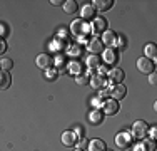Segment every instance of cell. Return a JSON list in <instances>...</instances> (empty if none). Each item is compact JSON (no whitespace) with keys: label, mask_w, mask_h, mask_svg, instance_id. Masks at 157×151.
<instances>
[{"label":"cell","mask_w":157,"mask_h":151,"mask_svg":"<svg viewBox=\"0 0 157 151\" xmlns=\"http://www.w3.org/2000/svg\"><path fill=\"white\" fill-rule=\"evenodd\" d=\"M149 134V124L144 123V121H134L132 124V133H130V136L136 139H145Z\"/></svg>","instance_id":"cell-1"},{"label":"cell","mask_w":157,"mask_h":151,"mask_svg":"<svg viewBox=\"0 0 157 151\" xmlns=\"http://www.w3.org/2000/svg\"><path fill=\"white\" fill-rule=\"evenodd\" d=\"M132 143H134V138L130 136V133H127V131H122V133L115 134V145H117L119 148H130Z\"/></svg>","instance_id":"cell-2"},{"label":"cell","mask_w":157,"mask_h":151,"mask_svg":"<svg viewBox=\"0 0 157 151\" xmlns=\"http://www.w3.org/2000/svg\"><path fill=\"white\" fill-rule=\"evenodd\" d=\"M119 109H121L119 101H115V99H107V101H104L102 109H100V111H102L104 114H107V116H114V114H117Z\"/></svg>","instance_id":"cell-3"},{"label":"cell","mask_w":157,"mask_h":151,"mask_svg":"<svg viewBox=\"0 0 157 151\" xmlns=\"http://www.w3.org/2000/svg\"><path fill=\"white\" fill-rule=\"evenodd\" d=\"M137 69L140 71L142 74H152L154 72V62L152 60H149L147 57H140L137 60Z\"/></svg>","instance_id":"cell-4"},{"label":"cell","mask_w":157,"mask_h":151,"mask_svg":"<svg viewBox=\"0 0 157 151\" xmlns=\"http://www.w3.org/2000/svg\"><path fill=\"white\" fill-rule=\"evenodd\" d=\"M107 30V20L104 17H95L90 24V32L94 34H104Z\"/></svg>","instance_id":"cell-5"},{"label":"cell","mask_w":157,"mask_h":151,"mask_svg":"<svg viewBox=\"0 0 157 151\" xmlns=\"http://www.w3.org/2000/svg\"><path fill=\"white\" fill-rule=\"evenodd\" d=\"M52 57L48 54H39L35 57V64H37V67L39 69H42V71H47V69H50V66H52Z\"/></svg>","instance_id":"cell-6"},{"label":"cell","mask_w":157,"mask_h":151,"mask_svg":"<svg viewBox=\"0 0 157 151\" xmlns=\"http://www.w3.org/2000/svg\"><path fill=\"white\" fill-rule=\"evenodd\" d=\"M109 94H110L112 99L121 101L122 97H125V94H127V88H125L124 84H114V86H112V89L109 91Z\"/></svg>","instance_id":"cell-7"},{"label":"cell","mask_w":157,"mask_h":151,"mask_svg":"<svg viewBox=\"0 0 157 151\" xmlns=\"http://www.w3.org/2000/svg\"><path fill=\"white\" fill-rule=\"evenodd\" d=\"M102 57H104V62H105V66H114V64H117V60H119L117 51H114L112 47H107L105 51H104Z\"/></svg>","instance_id":"cell-8"},{"label":"cell","mask_w":157,"mask_h":151,"mask_svg":"<svg viewBox=\"0 0 157 151\" xmlns=\"http://www.w3.org/2000/svg\"><path fill=\"white\" fill-rule=\"evenodd\" d=\"M104 116H105V114H104L100 109H92V111L87 114V119H89V123H90V124H94V126H99V124H102Z\"/></svg>","instance_id":"cell-9"},{"label":"cell","mask_w":157,"mask_h":151,"mask_svg":"<svg viewBox=\"0 0 157 151\" xmlns=\"http://www.w3.org/2000/svg\"><path fill=\"white\" fill-rule=\"evenodd\" d=\"M109 81L110 82H114V84H122V81H124V77H125V72L122 69H110L109 71Z\"/></svg>","instance_id":"cell-10"},{"label":"cell","mask_w":157,"mask_h":151,"mask_svg":"<svg viewBox=\"0 0 157 151\" xmlns=\"http://www.w3.org/2000/svg\"><path fill=\"white\" fill-rule=\"evenodd\" d=\"M87 49H89V52H90V54H95V55H97L99 52H102V51H104V44L100 42V39L94 37V39H89Z\"/></svg>","instance_id":"cell-11"},{"label":"cell","mask_w":157,"mask_h":151,"mask_svg":"<svg viewBox=\"0 0 157 151\" xmlns=\"http://www.w3.org/2000/svg\"><path fill=\"white\" fill-rule=\"evenodd\" d=\"M144 57H147L149 60H152V62L157 59V45L154 42H149L144 47Z\"/></svg>","instance_id":"cell-12"},{"label":"cell","mask_w":157,"mask_h":151,"mask_svg":"<svg viewBox=\"0 0 157 151\" xmlns=\"http://www.w3.org/2000/svg\"><path fill=\"white\" fill-rule=\"evenodd\" d=\"M89 84L92 86L94 89H102L104 86H105V77H102V76H99V74H94V76H90L89 77Z\"/></svg>","instance_id":"cell-13"},{"label":"cell","mask_w":157,"mask_h":151,"mask_svg":"<svg viewBox=\"0 0 157 151\" xmlns=\"http://www.w3.org/2000/svg\"><path fill=\"white\" fill-rule=\"evenodd\" d=\"M12 84V76H10L9 71H0V89L5 91L10 88Z\"/></svg>","instance_id":"cell-14"},{"label":"cell","mask_w":157,"mask_h":151,"mask_svg":"<svg viewBox=\"0 0 157 151\" xmlns=\"http://www.w3.org/2000/svg\"><path fill=\"white\" fill-rule=\"evenodd\" d=\"M114 5V0H94V9L95 10H100V12H107L109 9H112Z\"/></svg>","instance_id":"cell-15"},{"label":"cell","mask_w":157,"mask_h":151,"mask_svg":"<svg viewBox=\"0 0 157 151\" xmlns=\"http://www.w3.org/2000/svg\"><path fill=\"white\" fill-rule=\"evenodd\" d=\"M115 39H117V35H115V34L112 32V30L107 29L105 32L102 34V40H100V42L105 44L107 47H114V45H115Z\"/></svg>","instance_id":"cell-16"},{"label":"cell","mask_w":157,"mask_h":151,"mask_svg":"<svg viewBox=\"0 0 157 151\" xmlns=\"http://www.w3.org/2000/svg\"><path fill=\"white\" fill-rule=\"evenodd\" d=\"M105 149H107V146L102 139H92L87 145V151H105Z\"/></svg>","instance_id":"cell-17"},{"label":"cell","mask_w":157,"mask_h":151,"mask_svg":"<svg viewBox=\"0 0 157 151\" xmlns=\"http://www.w3.org/2000/svg\"><path fill=\"white\" fill-rule=\"evenodd\" d=\"M62 143L65 146H74L77 143V136L74 131H63L62 133Z\"/></svg>","instance_id":"cell-18"},{"label":"cell","mask_w":157,"mask_h":151,"mask_svg":"<svg viewBox=\"0 0 157 151\" xmlns=\"http://www.w3.org/2000/svg\"><path fill=\"white\" fill-rule=\"evenodd\" d=\"M82 17L85 18V20H94L95 18V9L90 5V3H87V5L82 7Z\"/></svg>","instance_id":"cell-19"},{"label":"cell","mask_w":157,"mask_h":151,"mask_svg":"<svg viewBox=\"0 0 157 151\" xmlns=\"http://www.w3.org/2000/svg\"><path fill=\"white\" fill-rule=\"evenodd\" d=\"M84 25L85 22H80V18L78 20H74L72 24H70V30H72V34H75V35H84Z\"/></svg>","instance_id":"cell-20"},{"label":"cell","mask_w":157,"mask_h":151,"mask_svg":"<svg viewBox=\"0 0 157 151\" xmlns=\"http://www.w3.org/2000/svg\"><path fill=\"white\" fill-rule=\"evenodd\" d=\"M67 71L74 76H78V74H82V64L78 60H72V62L67 64Z\"/></svg>","instance_id":"cell-21"},{"label":"cell","mask_w":157,"mask_h":151,"mask_svg":"<svg viewBox=\"0 0 157 151\" xmlns=\"http://www.w3.org/2000/svg\"><path fill=\"white\" fill-rule=\"evenodd\" d=\"M62 7H63V12H65V14H75L77 9H78L75 0H67V2H63Z\"/></svg>","instance_id":"cell-22"},{"label":"cell","mask_w":157,"mask_h":151,"mask_svg":"<svg viewBox=\"0 0 157 151\" xmlns=\"http://www.w3.org/2000/svg\"><path fill=\"white\" fill-rule=\"evenodd\" d=\"M85 64L89 66V69H97L100 66V57L95 54H90L87 59H85Z\"/></svg>","instance_id":"cell-23"},{"label":"cell","mask_w":157,"mask_h":151,"mask_svg":"<svg viewBox=\"0 0 157 151\" xmlns=\"http://www.w3.org/2000/svg\"><path fill=\"white\" fill-rule=\"evenodd\" d=\"M134 149H136V151H155L152 141H144V139H142L139 145H136V148H134Z\"/></svg>","instance_id":"cell-24"},{"label":"cell","mask_w":157,"mask_h":151,"mask_svg":"<svg viewBox=\"0 0 157 151\" xmlns=\"http://www.w3.org/2000/svg\"><path fill=\"white\" fill-rule=\"evenodd\" d=\"M55 69L59 71V74L60 72H67V62L65 59H63V55H57V59H55Z\"/></svg>","instance_id":"cell-25"},{"label":"cell","mask_w":157,"mask_h":151,"mask_svg":"<svg viewBox=\"0 0 157 151\" xmlns=\"http://www.w3.org/2000/svg\"><path fill=\"white\" fill-rule=\"evenodd\" d=\"M80 52H82L80 44H72V45H69V47H67V54L72 55V57H75V55H80Z\"/></svg>","instance_id":"cell-26"},{"label":"cell","mask_w":157,"mask_h":151,"mask_svg":"<svg viewBox=\"0 0 157 151\" xmlns=\"http://www.w3.org/2000/svg\"><path fill=\"white\" fill-rule=\"evenodd\" d=\"M59 76V71L57 69H47L45 71V79H48V81H55Z\"/></svg>","instance_id":"cell-27"},{"label":"cell","mask_w":157,"mask_h":151,"mask_svg":"<svg viewBox=\"0 0 157 151\" xmlns=\"http://www.w3.org/2000/svg\"><path fill=\"white\" fill-rule=\"evenodd\" d=\"M0 67H2L3 71H10L13 67V62L10 59H2L0 60Z\"/></svg>","instance_id":"cell-28"},{"label":"cell","mask_w":157,"mask_h":151,"mask_svg":"<svg viewBox=\"0 0 157 151\" xmlns=\"http://www.w3.org/2000/svg\"><path fill=\"white\" fill-rule=\"evenodd\" d=\"M75 82H77V84H80V86L89 84V76H85V74H78V76H75Z\"/></svg>","instance_id":"cell-29"},{"label":"cell","mask_w":157,"mask_h":151,"mask_svg":"<svg viewBox=\"0 0 157 151\" xmlns=\"http://www.w3.org/2000/svg\"><path fill=\"white\" fill-rule=\"evenodd\" d=\"M97 69H99V76H102V77H105L107 74H109V66H105V64H104V66H99L97 67Z\"/></svg>","instance_id":"cell-30"},{"label":"cell","mask_w":157,"mask_h":151,"mask_svg":"<svg viewBox=\"0 0 157 151\" xmlns=\"http://www.w3.org/2000/svg\"><path fill=\"white\" fill-rule=\"evenodd\" d=\"M115 45H117V47L119 49H124L125 47V39H124V37H117V39H115Z\"/></svg>","instance_id":"cell-31"},{"label":"cell","mask_w":157,"mask_h":151,"mask_svg":"<svg viewBox=\"0 0 157 151\" xmlns=\"http://www.w3.org/2000/svg\"><path fill=\"white\" fill-rule=\"evenodd\" d=\"M74 133H75V136L78 138V136H80V139L84 138V134H85V131H84V128L82 126H75V129H74Z\"/></svg>","instance_id":"cell-32"},{"label":"cell","mask_w":157,"mask_h":151,"mask_svg":"<svg viewBox=\"0 0 157 151\" xmlns=\"http://www.w3.org/2000/svg\"><path fill=\"white\" fill-rule=\"evenodd\" d=\"M90 103H92V106H95V108H97V106H102L104 104V99H102V97H99V96H95Z\"/></svg>","instance_id":"cell-33"},{"label":"cell","mask_w":157,"mask_h":151,"mask_svg":"<svg viewBox=\"0 0 157 151\" xmlns=\"http://www.w3.org/2000/svg\"><path fill=\"white\" fill-rule=\"evenodd\" d=\"M149 133H151V141H155V138H157V128L152 126V129H149Z\"/></svg>","instance_id":"cell-34"},{"label":"cell","mask_w":157,"mask_h":151,"mask_svg":"<svg viewBox=\"0 0 157 151\" xmlns=\"http://www.w3.org/2000/svg\"><path fill=\"white\" fill-rule=\"evenodd\" d=\"M149 82H151L152 86H155V84H157V76H155V72L149 74Z\"/></svg>","instance_id":"cell-35"},{"label":"cell","mask_w":157,"mask_h":151,"mask_svg":"<svg viewBox=\"0 0 157 151\" xmlns=\"http://www.w3.org/2000/svg\"><path fill=\"white\" fill-rule=\"evenodd\" d=\"M5 51H7V44H5V40L0 37V54H3Z\"/></svg>","instance_id":"cell-36"},{"label":"cell","mask_w":157,"mask_h":151,"mask_svg":"<svg viewBox=\"0 0 157 151\" xmlns=\"http://www.w3.org/2000/svg\"><path fill=\"white\" fill-rule=\"evenodd\" d=\"M5 34H7L5 25H3V24H0V35H5Z\"/></svg>","instance_id":"cell-37"},{"label":"cell","mask_w":157,"mask_h":151,"mask_svg":"<svg viewBox=\"0 0 157 151\" xmlns=\"http://www.w3.org/2000/svg\"><path fill=\"white\" fill-rule=\"evenodd\" d=\"M50 3H52L54 7H55V5H63V2H62V0H52Z\"/></svg>","instance_id":"cell-38"},{"label":"cell","mask_w":157,"mask_h":151,"mask_svg":"<svg viewBox=\"0 0 157 151\" xmlns=\"http://www.w3.org/2000/svg\"><path fill=\"white\" fill-rule=\"evenodd\" d=\"M75 151H82V149H75Z\"/></svg>","instance_id":"cell-39"},{"label":"cell","mask_w":157,"mask_h":151,"mask_svg":"<svg viewBox=\"0 0 157 151\" xmlns=\"http://www.w3.org/2000/svg\"><path fill=\"white\" fill-rule=\"evenodd\" d=\"M105 151H110V149H105Z\"/></svg>","instance_id":"cell-40"}]
</instances>
